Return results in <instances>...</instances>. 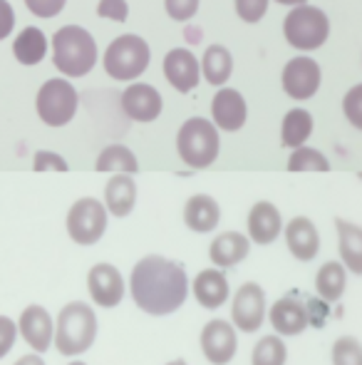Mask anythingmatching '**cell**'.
I'll use <instances>...</instances> for the list:
<instances>
[{
	"label": "cell",
	"instance_id": "1",
	"mask_svg": "<svg viewBox=\"0 0 362 365\" xmlns=\"http://www.w3.org/2000/svg\"><path fill=\"white\" fill-rule=\"evenodd\" d=\"M129 289L134 303L149 316L179 311L188 296V276L179 261L151 254L132 269Z\"/></svg>",
	"mask_w": 362,
	"mask_h": 365
},
{
	"label": "cell",
	"instance_id": "2",
	"mask_svg": "<svg viewBox=\"0 0 362 365\" xmlns=\"http://www.w3.org/2000/svg\"><path fill=\"white\" fill-rule=\"evenodd\" d=\"M53 63L65 77H85L97 63L95 38L80 25H65L53 35Z\"/></svg>",
	"mask_w": 362,
	"mask_h": 365
},
{
	"label": "cell",
	"instance_id": "3",
	"mask_svg": "<svg viewBox=\"0 0 362 365\" xmlns=\"http://www.w3.org/2000/svg\"><path fill=\"white\" fill-rule=\"evenodd\" d=\"M97 338V316L82 301H73L60 311L55 321V348L63 356L75 358L90 351Z\"/></svg>",
	"mask_w": 362,
	"mask_h": 365
},
{
	"label": "cell",
	"instance_id": "4",
	"mask_svg": "<svg viewBox=\"0 0 362 365\" xmlns=\"http://www.w3.org/2000/svg\"><path fill=\"white\" fill-rule=\"evenodd\" d=\"M221 140H218V130L213 122L203 120V117H188L179 127L176 135V152H179L181 162L191 169H206L216 162Z\"/></svg>",
	"mask_w": 362,
	"mask_h": 365
},
{
	"label": "cell",
	"instance_id": "5",
	"mask_svg": "<svg viewBox=\"0 0 362 365\" xmlns=\"http://www.w3.org/2000/svg\"><path fill=\"white\" fill-rule=\"evenodd\" d=\"M151 60V50L147 45L144 38L139 35H119L117 40H112V45H107L105 53V73L112 80H137L147 68H149Z\"/></svg>",
	"mask_w": 362,
	"mask_h": 365
},
{
	"label": "cell",
	"instance_id": "6",
	"mask_svg": "<svg viewBox=\"0 0 362 365\" xmlns=\"http://www.w3.org/2000/svg\"><path fill=\"white\" fill-rule=\"evenodd\" d=\"M283 35L290 48L295 50H318L325 45L330 35V20L325 10L315 5H298L283 20Z\"/></svg>",
	"mask_w": 362,
	"mask_h": 365
},
{
	"label": "cell",
	"instance_id": "7",
	"mask_svg": "<svg viewBox=\"0 0 362 365\" xmlns=\"http://www.w3.org/2000/svg\"><path fill=\"white\" fill-rule=\"evenodd\" d=\"M78 105H80L78 90L68 80H60V77H53V80L45 82L38 92V100H35L38 117L48 127L68 125L75 117V112H78Z\"/></svg>",
	"mask_w": 362,
	"mask_h": 365
},
{
	"label": "cell",
	"instance_id": "8",
	"mask_svg": "<svg viewBox=\"0 0 362 365\" xmlns=\"http://www.w3.org/2000/svg\"><path fill=\"white\" fill-rule=\"evenodd\" d=\"M107 231V207L95 197H82L68 212V234L75 244L92 246Z\"/></svg>",
	"mask_w": 362,
	"mask_h": 365
},
{
	"label": "cell",
	"instance_id": "9",
	"mask_svg": "<svg viewBox=\"0 0 362 365\" xmlns=\"http://www.w3.org/2000/svg\"><path fill=\"white\" fill-rule=\"evenodd\" d=\"M320 80H323L320 65L313 58H305V55L288 60L283 68V75H280L283 92L290 100H298V102L310 100L320 90Z\"/></svg>",
	"mask_w": 362,
	"mask_h": 365
},
{
	"label": "cell",
	"instance_id": "10",
	"mask_svg": "<svg viewBox=\"0 0 362 365\" xmlns=\"http://www.w3.org/2000/svg\"><path fill=\"white\" fill-rule=\"evenodd\" d=\"M231 321L238 331L256 333L266 321V291L258 284L248 281L236 291L231 303Z\"/></svg>",
	"mask_w": 362,
	"mask_h": 365
},
{
	"label": "cell",
	"instance_id": "11",
	"mask_svg": "<svg viewBox=\"0 0 362 365\" xmlns=\"http://www.w3.org/2000/svg\"><path fill=\"white\" fill-rule=\"evenodd\" d=\"M238 338L236 328L231 323L213 318L203 326L201 331V353L206 356V361L211 365H228L236 356Z\"/></svg>",
	"mask_w": 362,
	"mask_h": 365
},
{
	"label": "cell",
	"instance_id": "12",
	"mask_svg": "<svg viewBox=\"0 0 362 365\" xmlns=\"http://www.w3.org/2000/svg\"><path fill=\"white\" fill-rule=\"evenodd\" d=\"M87 289L97 306L115 308L124 298V279L112 264H95L87 274Z\"/></svg>",
	"mask_w": 362,
	"mask_h": 365
},
{
	"label": "cell",
	"instance_id": "13",
	"mask_svg": "<svg viewBox=\"0 0 362 365\" xmlns=\"http://www.w3.org/2000/svg\"><path fill=\"white\" fill-rule=\"evenodd\" d=\"M18 331L35 353H45L55 343V321L50 318L48 308L38 306V303L20 313Z\"/></svg>",
	"mask_w": 362,
	"mask_h": 365
},
{
	"label": "cell",
	"instance_id": "14",
	"mask_svg": "<svg viewBox=\"0 0 362 365\" xmlns=\"http://www.w3.org/2000/svg\"><path fill=\"white\" fill-rule=\"evenodd\" d=\"M213 125L223 132H238L248 120V105L243 95L233 87H221L211 100Z\"/></svg>",
	"mask_w": 362,
	"mask_h": 365
},
{
	"label": "cell",
	"instance_id": "15",
	"mask_svg": "<svg viewBox=\"0 0 362 365\" xmlns=\"http://www.w3.org/2000/svg\"><path fill=\"white\" fill-rule=\"evenodd\" d=\"M119 102H122L124 115L134 122H154L156 117L161 115V107H164L161 95L151 85H147V82H134V85H129L122 92Z\"/></svg>",
	"mask_w": 362,
	"mask_h": 365
},
{
	"label": "cell",
	"instance_id": "16",
	"mask_svg": "<svg viewBox=\"0 0 362 365\" xmlns=\"http://www.w3.org/2000/svg\"><path fill=\"white\" fill-rule=\"evenodd\" d=\"M268 321H271V326L275 328L278 336H300L310 326L308 306L303 301H298L295 296H283L271 306Z\"/></svg>",
	"mask_w": 362,
	"mask_h": 365
},
{
	"label": "cell",
	"instance_id": "17",
	"mask_svg": "<svg viewBox=\"0 0 362 365\" xmlns=\"http://www.w3.org/2000/svg\"><path fill=\"white\" fill-rule=\"evenodd\" d=\"M164 77L169 85L179 92H191L198 85L201 77V65L196 55L186 48H174L164 55Z\"/></svg>",
	"mask_w": 362,
	"mask_h": 365
},
{
	"label": "cell",
	"instance_id": "18",
	"mask_svg": "<svg viewBox=\"0 0 362 365\" xmlns=\"http://www.w3.org/2000/svg\"><path fill=\"white\" fill-rule=\"evenodd\" d=\"M285 244H288V251L295 259L308 264L320 251V234L308 217H295L285 226Z\"/></svg>",
	"mask_w": 362,
	"mask_h": 365
},
{
	"label": "cell",
	"instance_id": "19",
	"mask_svg": "<svg viewBox=\"0 0 362 365\" xmlns=\"http://www.w3.org/2000/svg\"><path fill=\"white\" fill-rule=\"evenodd\" d=\"M283 231V219H280L278 207L271 202H258L248 212V239L251 244L268 246Z\"/></svg>",
	"mask_w": 362,
	"mask_h": 365
},
{
	"label": "cell",
	"instance_id": "20",
	"mask_svg": "<svg viewBox=\"0 0 362 365\" xmlns=\"http://www.w3.org/2000/svg\"><path fill=\"white\" fill-rule=\"evenodd\" d=\"M248 251H251V239L241 231H226V234H218L211 241V264L216 269H231V266L241 264L248 259Z\"/></svg>",
	"mask_w": 362,
	"mask_h": 365
},
{
	"label": "cell",
	"instance_id": "21",
	"mask_svg": "<svg viewBox=\"0 0 362 365\" xmlns=\"http://www.w3.org/2000/svg\"><path fill=\"white\" fill-rule=\"evenodd\" d=\"M193 298L198 301V306L208 308H221L228 301V279L221 274V269H203L201 274L193 279Z\"/></svg>",
	"mask_w": 362,
	"mask_h": 365
},
{
	"label": "cell",
	"instance_id": "22",
	"mask_svg": "<svg viewBox=\"0 0 362 365\" xmlns=\"http://www.w3.org/2000/svg\"><path fill=\"white\" fill-rule=\"evenodd\" d=\"M137 204V184L132 174H115L105 187V207L112 217L124 219Z\"/></svg>",
	"mask_w": 362,
	"mask_h": 365
},
{
	"label": "cell",
	"instance_id": "23",
	"mask_svg": "<svg viewBox=\"0 0 362 365\" xmlns=\"http://www.w3.org/2000/svg\"><path fill=\"white\" fill-rule=\"evenodd\" d=\"M221 221V209H218L216 199L208 194H193L183 207V224L196 234H208L213 231Z\"/></svg>",
	"mask_w": 362,
	"mask_h": 365
},
{
	"label": "cell",
	"instance_id": "24",
	"mask_svg": "<svg viewBox=\"0 0 362 365\" xmlns=\"http://www.w3.org/2000/svg\"><path fill=\"white\" fill-rule=\"evenodd\" d=\"M335 229H338V251L345 269L353 271L355 276H362V226L338 217Z\"/></svg>",
	"mask_w": 362,
	"mask_h": 365
},
{
	"label": "cell",
	"instance_id": "25",
	"mask_svg": "<svg viewBox=\"0 0 362 365\" xmlns=\"http://www.w3.org/2000/svg\"><path fill=\"white\" fill-rule=\"evenodd\" d=\"M313 135V115L303 107L285 112L283 122H280V145L288 149H298Z\"/></svg>",
	"mask_w": 362,
	"mask_h": 365
},
{
	"label": "cell",
	"instance_id": "26",
	"mask_svg": "<svg viewBox=\"0 0 362 365\" xmlns=\"http://www.w3.org/2000/svg\"><path fill=\"white\" fill-rule=\"evenodd\" d=\"M233 73V55L228 53L226 45H208L201 58V75L206 77L208 85H226Z\"/></svg>",
	"mask_w": 362,
	"mask_h": 365
},
{
	"label": "cell",
	"instance_id": "27",
	"mask_svg": "<svg viewBox=\"0 0 362 365\" xmlns=\"http://www.w3.org/2000/svg\"><path fill=\"white\" fill-rule=\"evenodd\" d=\"M348 286V276H345V264L340 261H328L318 269L315 274V291L325 303H338Z\"/></svg>",
	"mask_w": 362,
	"mask_h": 365
},
{
	"label": "cell",
	"instance_id": "28",
	"mask_svg": "<svg viewBox=\"0 0 362 365\" xmlns=\"http://www.w3.org/2000/svg\"><path fill=\"white\" fill-rule=\"evenodd\" d=\"M48 53V38L43 35V30L38 28H25L23 33L15 38L13 43V55L20 65H38Z\"/></svg>",
	"mask_w": 362,
	"mask_h": 365
},
{
	"label": "cell",
	"instance_id": "29",
	"mask_svg": "<svg viewBox=\"0 0 362 365\" xmlns=\"http://www.w3.org/2000/svg\"><path fill=\"white\" fill-rule=\"evenodd\" d=\"M97 172H117V174H137L139 172V162H137L134 152L127 149L124 145H110L100 152L97 157Z\"/></svg>",
	"mask_w": 362,
	"mask_h": 365
},
{
	"label": "cell",
	"instance_id": "30",
	"mask_svg": "<svg viewBox=\"0 0 362 365\" xmlns=\"http://www.w3.org/2000/svg\"><path fill=\"white\" fill-rule=\"evenodd\" d=\"M288 361V348L280 336H263L253 346L251 363L253 365H285Z\"/></svg>",
	"mask_w": 362,
	"mask_h": 365
},
{
	"label": "cell",
	"instance_id": "31",
	"mask_svg": "<svg viewBox=\"0 0 362 365\" xmlns=\"http://www.w3.org/2000/svg\"><path fill=\"white\" fill-rule=\"evenodd\" d=\"M288 172H330V162L320 149L298 147L288 159Z\"/></svg>",
	"mask_w": 362,
	"mask_h": 365
},
{
	"label": "cell",
	"instance_id": "32",
	"mask_svg": "<svg viewBox=\"0 0 362 365\" xmlns=\"http://www.w3.org/2000/svg\"><path fill=\"white\" fill-rule=\"evenodd\" d=\"M333 365H362V343L355 336H340L333 343Z\"/></svg>",
	"mask_w": 362,
	"mask_h": 365
},
{
	"label": "cell",
	"instance_id": "33",
	"mask_svg": "<svg viewBox=\"0 0 362 365\" xmlns=\"http://www.w3.org/2000/svg\"><path fill=\"white\" fill-rule=\"evenodd\" d=\"M343 112L355 130L362 132V82L353 85L343 97Z\"/></svg>",
	"mask_w": 362,
	"mask_h": 365
},
{
	"label": "cell",
	"instance_id": "34",
	"mask_svg": "<svg viewBox=\"0 0 362 365\" xmlns=\"http://www.w3.org/2000/svg\"><path fill=\"white\" fill-rule=\"evenodd\" d=\"M233 5H236V15L246 25L261 23L268 10V0H233Z\"/></svg>",
	"mask_w": 362,
	"mask_h": 365
},
{
	"label": "cell",
	"instance_id": "35",
	"mask_svg": "<svg viewBox=\"0 0 362 365\" xmlns=\"http://www.w3.org/2000/svg\"><path fill=\"white\" fill-rule=\"evenodd\" d=\"M166 15L176 23H186L196 15L198 10V0H164Z\"/></svg>",
	"mask_w": 362,
	"mask_h": 365
},
{
	"label": "cell",
	"instance_id": "36",
	"mask_svg": "<svg viewBox=\"0 0 362 365\" xmlns=\"http://www.w3.org/2000/svg\"><path fill=\"white\" fill-rule=\"evenodd\" d=\"M97 15L107 20H115V23H124L129 18V5H127V0H100Z\"/></svg>",
	"mask_w": 362,
	"mask_h": 365
},
{
	"label": "cell",
	"instance_id": "37",
	"mask_svg": "<svg viewBox=\"0 0 362 365\" xmlns=\"http://www.w3.org/2000/svg\"><path fill=\"white\" fill-rule=\"evenodd\" d=\"M33 169L35 172H45V169H55V172H68L70 164L65 162L60 154L55 152H48V149H40L38 154H35L33 159Z\"/></svg>",
	"mask_w": 362,
	"mask_h": 365
},
{
	"label": "cell",
	"instance_id": "38",
	"mask_svg": "<svg viewBox=\"0 0 362 365\" xmlns=\"http://www.w3.org/2000/svg\"><path fill=\"white\" fill-rule=\"evenodd\" d=\"M68 0H25L28 10L38 18H55L58 13H63Z\"/></svg>",
	"mask_w": 362,
	"mask_h": 365
},
{
	"label": "cell",
	"instance_id": "39",
	"mask_svg": "<svg viewBox=\"0 0 362 365\" xmlns=\"http://www.w3.org/2000/svg\"><path fill=\"white\" fill-rule=\"evenodd\" d=\"M15 338H18V326L8 316H0V361L13 351Z\"/></svg>",
	"mask_w": 362,
	"mask_h": 365
},
{
	"label": "cell",
	"instance_id": "40",
	"mask_svg": "<svg viewBox=\"0 0 362 365\" xmlns=\"http://www.w3.org/2000/svg\"><path fill=\"white\" fill-rule=\"evenodd\" d=\"M13 25H15L13 8H10L8 0H0V40H5L10 33H13Z\"/></svg>",
	"mask_w": 362,
	"mask_h": 365
},
{
	"label": "cell",
	"instance_id": "41",
	"mask_svg": "<svg viewBox=\"0 0 362 365\" xmlns=\"http://www.w3.org/2000/svg\"><path fill=\"white\" fill-rule=\"evenodd\" d=\"M308 306V316H310V326H315V328H323L325 326V316L328 313H323V306H325V301L320 298V301H308L305 303Z\"/></svg>",
	"mask_w": 362,
	"mask_h": 365
},
{
	"label": "cell",
	"instance_id": "42",
	"mask_svg": "<svg viewBox=\"0 0 362 365\" xmlns=\"http://www.w3.org/2000/svg\"><path fill=\"white\" fill-rule=\"evenodd\" d=\"M15 365H45V361L40 356H23Z\"/></svg>",
	"mask_w": 362,
	"mask_h": 365
},
{
	"label": "cell",
	"instance_id": "43",
	"mask_svg": "<svg viewBox=\"0 0 362 365\" xmlns=\"http://www.w3.org/2000/svg\"><path fill=\"white\" fill-rule=\"evenodd\" d=\"M275 3H280V5H293V8H298V5H308V0H275Z\"/></svg>",
	"mask_w": 362,
	"mask_h": 365
},
{
	"label": "cell",
	"instance_id": "44",
	"mask_svg": "<svg viewBox=\"0 0 362 365\" xmlns=\"http://www.w3.org/2000/svg\"><path fill=\"white\" fill-rule=\"evenodd\" d=\"M166 365H188V363L181 361V358H176V361H171V363H166Z\"/></svg>",
	"mask_w": 362,
	"mask_h": 365
},
{
	"label": "cell",
	"instance_id": "45",
	"mask_svg": "<svg viewBox=\"0 0 362 365\" xmlns=\"http://www.w3.org/2000/svg\"><path fill=\"white\" fill-rule=\"evenodd\" d=\"M68 365H87V363H82V361H75V363H68Z\"/></svg>",
	"mask_w": 362,
	"mask_h": 365
}]
</instances>
